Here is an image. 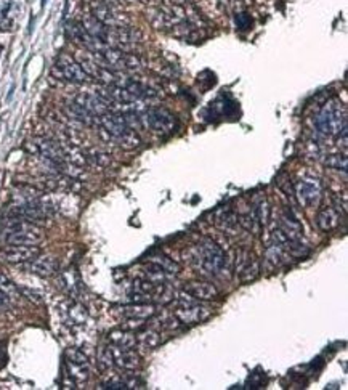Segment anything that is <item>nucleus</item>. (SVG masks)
Returning a JSON list of instances; mask_svg holds the SVG:
<instances>
[{"instance_id": "nucleus-1", "label": "nucleus", "mask_w": 348, "mask_h": 390, "mask_svg": "<svg viewBox=\"0 0 348 390\" xmlns=\"http://www.w3.org/2000/svg\"><path fill=\"white\" fill-rule=\"evenodd\" d=\"M190 262L197 270V273L207 276V278H222L228 271L227 254L212 239H202L192 247Z\"/></svg>"}, {"instance_id": "nucleus-2", "label": "nucleus", "mask_w": 348, "mask_h": 390, "mask_svg": "<svg viewBox=\"0 0 348 390\" xmlns=\"http://www.w3.org/2000/svg\"><path fill=\"white\" fill-rule=\"evenodd\" d=\"M97 127L100 129V134L111 142H114L119 147L125 149H135L140 147L142 140L134 129H130L124 119L122 112L108 111L105 114L97 117Z\"/></svg>"}, {"instance_id": "nucleus-3", "label": "nucleus", "mask_w": 348, "mask_h": 390, "mask_svg": "<svg viewBox=\"0 0 348 390\" xmlns=\"http://www.w3.org/2000/svg\"><path fill=\"white\" fill-rule=\"evenodd\" d=\"M314 125L318 132L329 137H342L347 143V108L340 100L332 98L324 103V106L314 117Z\"/></svg>"}, {"instance_id": "nucleus-4", "label": "nucleus", "mask_w": 348, "mask_h": 390, "mask_svg": "<svg viewBox=\"0 0 348 390\" xmlns=\"http://www.w3.org/2000/svg\"><path fill=\"white\" fill-rule=\"evenodd\" d=\"M0 241L7 246H37L44 241V232L27 220L8 217L2 225Z\"/></svg>"}, {"instance_id": "nucleus-5", "label": "nucleus", "mask_w": 348, "mask_h": 390, "mask_svg": "<svg viewBox=\"0 0 348 390\" xmlns=\"http://www.w3.org/2000/svg\"><path fill=\"white\" fill-rule=\"evenodd\" d=\"M173 315L180 324L195 326V324L204 323L212 317V308L201 304V300L191 297L190 294H183L177 297V307L173 310Z\"/></svg>"}, {"instance_id": "nucleus-6", "label": "nucleus", "mask_w": 348, "mask_h": 390, "mask_svg": "<svg viewBox=\"0 0 348 390\" xmlns=\"http://www.w3.org/2000/svg\"><path fill=\"white\" fill-rule=\"evenodd\" d=\"M140 122H142V127H147L151 132L166 135L175 129L177 117L166 108L151 106L140 114Z\"/></svg>"}, {"instance_id": "nucleus-7", "label": "nucleus", "mask_w": 348, "mask_h": 390, "mask_svg": "<svg viewBox=\"0 0 348 390\" xmlns=\"http://www.w3.org/2000/svg\"><path fill=\"white\" fill-rule=\"evenodd\" d=\"M88 7H90V15L103 25L111 27L130 26V18L124 15L121 8L110 5L106 0H88Z\"/></svg>"}, {"instance_id": "nucleus-8", "label": "nucleus", "mask_w": 348, "mask_h": 390, "mask_svg": "<svg viewBox=\"0 0 348 390\" xmlns=\"http://www.w3.org/2000/svg\"><path fill=\"white\" fill-rule=\"evenodd\" d=\"M51 74L63 82L86 84L90 81V77L84 73L81 64H79L74 58H71V56L66 55L58 56V60H56L53 64V69H51Z\"/></svg>"}, {"instance_id": "nucleus-9", "label": "nucleus", "mask_w": 348, "mask_h": 390, "mask_svg": "<svg viewBox=\"0 0 348 390\" xmlns=\"http://www.w3.org/2000/svg\"><path fill=\"white\" fill-rule=\"evenodd\" d=\"M51 214H53V208H51L50 204H47L40 199H34L26 201V203H21L15 206V208H12L10 212H8V217H18L36 223L37 220L49 219Z\"/></svg>"}, {"instance_id": "nucleus-10", "label": "nucleus", "mask_w": 348, "mask_h": 390, "mask_svg": "<svg viewBox=\"0 0 348 390\" xmlns=\"http://www.w3.org/2000/svg\"><path fill=\"white\" fill-rule=\"evenodd\" d=\"M294 195L307 208L316 206L319 199H321V185H319L318 180H313V178H303V180L295 183Z\"/></svg>"}, {"instance_id": "nucleus-11", "label": "nucleus", "mask_w": 348, "mask_h": 390, "mask_svg": "<svg viewBox=\"0 0 348 390\" xmlns=\"http://www.w3.org/2000/svg\"><path fill=\"white\" fill-rule=\"evenodd\" d=\"M37 256H40V249L37 246H7L2 249V258L12 265L27 264Z\"/></svg>"}, {"instance_id": "nucleus-12", "label": "nucleus", "mask_w": 348, "mask_h": 390, "mask_svg": "<svg viewBox=\"0 0 348 390\" xmlns=\"http://www.w3.org/2000/svg\"><path fill=\"white\" fill-rule=\"evenodd\" d=\"M112 361L122 371H135L142 366V356L132 349H119L111 345Z\"/></svg>"}, {"instance_id": "nucleus-13", "label": "nucleus", "mask_w": 348, "mask_h": 390, "mask_svg": "<svg viewBox=\"0 0 348 390\" xmlns=\"http://www.w3.org/2000/svg\"><path fill=\"white\" fill-rule=\"evenodd\" d=\"M23 269L29 271V273H34L37 276H42V278H49V276L55 275L56 270H58V264H56V258L51 256H37L36 258H32L31 262L21 265Z\"/></svg>"}, {"instance_id": "nucleus-14", "label": "nucleus", "mask_w": 348, "mask_h": 390, "mask_svg": "<svg viewBox=\"0 0 348 390\" xmlns=\"http://www.w3.org/2000/svg\"><path fill=\"white\" fill-rule=\"evenodd\" d=\"M74 101H76L77 105H81L82 108H86L88 112H92V114L97 117L105 114V112L108 111H114L111 108V105H108V103L103 100L98 93L82 92V93H79V95H76Z\"/></svg>"}, {"instance_id": "nucleus-15", "label": "nucleus", "mask_w": 348, "mask_h": 390, "mask_svg": "<svg viewBox=\"0 0 348 390\" xmlns=\"http://www.w3.org/2000/svg\"><path fill=\"white\" fill-rule=\"evenodd\" d=\"M185 293L197 300H214L220 295V291L209 281H191L185 286Z\"/></svg>"}, {"instance_id": "nucleus-16", "label": "nucleus", "mask_w": 348, "mask_h": 390, "mask_svg": "<svg viewBox=\"0 0 348 390\" xmlns=\"http://www.w3.org/2000/svg\"><path fill=\"white\" fill-rule=\"evenodd\" d=\"M158 313L156 305L153 304H134L127 305V307L121 308V315L124 318H138V319H148Z\"/></svg>"}, {"instance_id": "nucleus-17", "label": "nucleus", "mask_w": 348, "mask_h": 390, "mask_svg": "<svg viewBox=\"0 0 348 390\" xmlns=\"http://www.w3.org/2000/svg\"><path fill=\"white\" fill-rule=\"evenodd\" d=\"M340 223V210L336 208H323L316 215V225L323 232H332Z\"/></svg>"}, {"instance_id": "nucleus-18", "label": "nucleus", "mask_w": 348, "mask_h": 390, "mask_svg": "<svg viewBox=\"0 0 348 390\" xmlns=\"http://www.w3.org/2000/svg\"><path fill=\"white\" fill-rule=\"evenodd\" d=\"M279 230L281 232H284L288 234L289 238L293 239H302L303 238V228L300 222L297 220V217L290 212H284L281 215V220H279Z\"/></svg>"}, {"instance_id": "nucleus-19", "label": "nucleus", "mask_w": 348, "mask_h": 390, "mask_svg": "<svg viewBox=\"0 0 348 390\" xmlns=\"http://www.w3.org/2000/svg\"><path fill=\"white\" fill-rule=\"evenodd\" d=\"M64 111H66V114L71 117V119L81 122V124L84 125H97V116H93L92 112H88L86 110V108L77 105L74 100L66 103Z\"/></svg>"}, {"instance_id": "nucleus-20", "label": "nucleus", "mask_w": 348, "mask_h": 390, "mask_svg": "<svg viewBox=\"0 0 348 390\" xmlns=\"http://www.w3.org/2000/svg\"><path fill=\"white\" fill-rule=\"evenodd\" d=\"M108 341L112 347H119V349H134L136 345V339L134 336V332L129 330H114L108 334Z\"/></svg>"}, {"instance_id": "nucleus-21", "label": "nucleus", "mask_w": 348, "mask_h": 390, "mask_svg": "<svg viewBox=\"0 0 348 390\" xmlns=\"http://www.w3.org/2000/svg\"><path fill=\"white\" fill-rule=\"evenodd\" d=\"M136 339V345H140L142 349H147V350H153L159 347L161 344V332L153 330V328H148V330H143L140 331L138 334L135 336Z\"/></svg>"}, {"instance_id": "nucleus-22", "label": "nucleus", "mask_w": 348, "mask_h": 390, "mask_svg": "<svg viewBox=\"0 0 348 390\" xmlns=\"http://www.w3.org/2000/svg\"><path fill=\"white\" fill-rule=\"evenodd\" d=\"M260 276V262L257 258H251L246 265L243 267V270L239 271V280L241 283H251L256 281Z\"/></svg>"}, {"instance_id": "nucleus-23", "label": "nucleus", "mask_w": 348, "mask_h": 390, "mask_svg": "<svg viewBox=\"0 0 348 390\" xmlns=\"http://www.w3.org/2000/svg\"><path fill=\"white\" fill-rule=\"evenodd\" d=\"M143 273H145V278L153 281V283H156V284H164L169 278H172L171 275H167L161 267L153 264V262H149V264L145 267Z\"/></svg>"}, {"instance_id": "nucleus-24", "label": "nucleus", "mask_w": 348, "mask_h": 390, "mask_svg": "<svg viewBox=\"0 0 348 390\" xmlns=\"http://www.w3.org/2000/svg\"><path fill=\"white\" fill-rule=\"evenodd\" d=\"M252 210H253V214H256L257 222L260 223V227L265 228L268 220H270V206H268V201L265 199V196H262V198L257 199V203L253 204Z\"/></svg>"}, {"instance_id": "nucleus-25", "label": "nucleus", "mask_w": 348, "mask_h": 390, "mask_svg": "<svg viewBox=\"0 0 348 390\" xmlns=\"http://www.w3.org/2000/svg\"><path fill=\"white\" fill-rule=\"evenodd\" d=\"M284 257H286V252L283 251V249H279L277 246H275V244H271L265 252V264L268 269H276V267H279L281 264H283Z\"/></svg>"}, {"instance_id": "nucleus-26", "label": "nucleus", "mask_w": 348, "mask_h": 390, "mask_svg": "<svg viewBox=\"0 0 348 390\" xmlns=\"http://www.w3.org/2000/svg\"><path fill=\"white\" fill-rule=\"evenodd\" d=\"M149 262H153V264H156L158 267H161V269L166 271L167 275H171V276H177L178 271H180V267H178L175 262L172 260V258L162 256V254L153 256L151 258H149Z\"/></svg>"}, {"instance_id": "nucleus-27", "label": "nucleus", "mask_w": 348, "mask_h": 390, "mask_svg": "<svg viewBox=\"0 0 348 390\" xmlns=\"http://www.w3.org/2000/svg\"><path fill=\"white\" fill-rule=\"evenodd\" d=\"M323 164L329 169H334V171H342V172H347V166H348V161H347V156L345 154H327L326 158L323 159Z\"/></svg>"}, {"instance_id": "nucleus-28", "label": "nucleus", "mask_w": 348, "mask_h": 390, "mask_svg": "<svg viewBox=\"0 0 348 390\" xmlns=\"http://www.w3.org/2000/svg\"><path fill=\"white\" fill-rule=\"evenodd\" d=\"M86 154V161L90 164H95L98 167H106L111 162V158L106 153L98 151V149H90V151L84 153Z\"/></svg>"}, {"instance_id": "nucleus-29", "label": "nucleus", "mask_w": 348, "mask_h": 390, "mask_svg": "<svg viewBox=\"0 0 348 390\" xmlns=\"http://www.w3.org/2000/svg\"><path fill=\"white\" fill-rule=\"evenodd\" d=\"M238 215L232 212V210H228V212H225L222 217H220V228L225 230V232H233L234 228L238 227Z\"/></svg>"}, {"instance_id": "nucleus-30", "label": "nucleus", "mask_w": 348, "mask_h": 390, "mask_svg": "<svg viewBox=\"0 0 348 390\" xmlns=\"http://www.w3.org/2000/svg\"><path fill=\"white\" fill-rule=\"evenodd\" d=\"M66 360L68 361H73V363H79V365H90L88 363V358L87 355L84 354L82 350L79 349H68L66 350Z\"/></svg>"}, {"instance_id": "nucleus-31", "label": "nucleus", "mask_w": 348, "mask_h": 390, "mask_svg": "<svg viewBox=\"0 0 348 390\" xmlns=\"http://www.w3.org/2000/svg\"><path fill=\"white\" fill-rule=\"evenodd\" d=\"M98 363L103 369H110L112 365H114V361H112V354H111V349H108V347H103L98 352Z\"/></svg>"}, {"instance_id": "nucleus-32", "label": "nucleus", "mask_w": 348, "mask_h": 390, "mask_svg": "<svg viewBox=\"0 0 348 390\" xmlns=\"http://www.w3.org/2000/svg\"><path fill=\"white\" fill-rule=\"evenodd\" d=\"M251 260V254L246 249H238L236 251V265H234V270H236V273L243 270V267L247 264V262Z\"/></svg>"}, {"instance_id": "nucleus-33", "label": "nucleus", "mask_w": 348, "mask_h": 390, "mask_svg": "<svg viewBox=\"0 0 348 390\" xmlns=\"http://www.w3.org/2000/svg\"><path fill=\"white\" fill-rule=\"evenodd\" d=\"M234 21H236L238 29H241V31H246L252 26V18L249 16L247 13H236V16H234Z\"/></svg>"}, {"instance_id": "nucleus-34", "label": "nucleus", "mask_w": 348, "mask_h": 390, "mask_svg": "<svg viewBox=\"0 0 348 390\" xmlns=\"http://www.w3.org/2000/svg\"><path fill=\"white\" fill-rule=\"evenodd\" d=\"M21 293H23V294H26V295H27V299L32 300V302H36V304L42 302V295H40L39 293H34V291L26 289V288H21Z\"/></svg>"}, {"instance_id": "nucleus-35", "label": "nucleus", "mask_w": 348, "mask_h": 390, "mask_svg": "<svg viewBox=\"0 0 348 390\" xmlns=\"http://www.w3.org/2000/svg\"><path fill=\"white\" fill-rule=\"evenodd\" d=\"M7 300H8V295L3 293L2 289H0V305H5Z\"/></svg>"}, {"instance_id": "nucleus-36", "label": "nucleus", "mask_w": 348, "mask_h": 390, "mask_svg": "<svg viewBox=\"0 0 348 390\" xmlns=\"http://www.w3.org/2000/svg\"><path fill=\"white\" fill-rule=\"evenodd\" d=\"M191 2H199V0H191Z\"/></svg>"}]
</instances>
